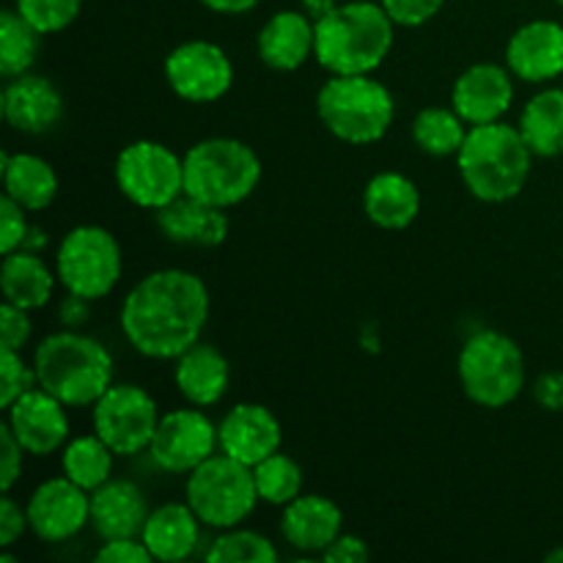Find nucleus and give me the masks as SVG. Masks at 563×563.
<instances>
[{"label": "nucleus", "mask_w": 563, "mask_h": 563, "mask_svg": "<svg viewBox=\"0 0 563 563\" xmlns=\"http://www.w3.org/2000/svg\"><path fill=\"white\" fill-rule=\"evenodd\" d=\"M33 388H38L36 368H27L22 363L20 352L5 350L3 346V357H0V405L9 410L22 394H27Z\"/></svg>", "instance_id": "36"}, {"label": "nucleus", "mask_w": 563, "mask_h": 563, "mask_svg": "<svg viewBox=\"0 0 563 563\" xmlns=\"http://www.w3.org/2000/svg\"><path fill=\"white\" fill-rule=\"evenodd\" d=\"M506 66L526 82H548L563 75V25L533 20L517 27L506 44Z\"/></svg>", "instance_id": "18"}, {"label": "nucleus", "mask_w": 563, "mask_h": 563, "mask_svg": "<svg viewBox=\"0 0 563 563\" xmlns=\"http://www.w3.org/2000/svg\"><path fill=\"white\" fill-rule=\"evenodd\" d=\"M201 3L218 14H245V11L256 9L258 0H201Z\"/></svg>", "instance_id": "46"}, {"label": "nucleus", "mask_w": 563, "mask_h": 563, "mask_svg": "<svg viewBox=\"0 0 563 563\" xmlns=\"http://www.w3.org/2000/svg\"><path fill=\"white\" fill-rule=\"evenodd\" d=\"M176 388L192 407H212L225 396L231 383V368L225 355L209 344H192L176 357Z\"/></svg>", "instance_id": "24"}, {"label": "nucleus", "mask_w": 563, "mask_h": 563, "mask_svg": "<svg viewBox=\"0 0 563 563\" xmlns=\"http://www.w3.org/2000/svg\"><path fill=\"white\" fill-rule=\"evenodd\" d=\"M317 22L302 11H278L258 33V58L278 71H295L313 55Z\"/></svg>", "instance_id": "22"}, {"label": "nucleus", "mask_w": 563, "mask_h": 563, "mask_svg": "<svg viewBox=\"0 0 563 563\" xmlns=\"http://www.w3.org/2000/svg\"><path fill=\"white\" fill-rule=\"evenodd\" d=\"M0 284H3L5 302L25 311H36L53 297L55 278L38 253L14 251L3 258L0 267Z\"/></svg>", "instance_id": "28"}, {"label": "nucleus", "mask_w": 563, "mask_h": 563, "mask_svg": "<svg viewBox=\"0 0 563 563\" xmlns=\"http://www.w3.org/2000/svg\"><path fill=\"white\" fill-rule=\"evenodd\" d=\"M88 302L91 300H86V297H77V295L66 297V300L60 302V322H64L69 330L80 328V324L88 319V313H91Z\"/></svg>", "instance_id": "45"}, {"label": "nucleus", "mask_w": 563, "mask_h": 563, "mask_svg": "<svg viewBox=\"0 0 563 563\" xmlns=\"http://www.w3.org/2000/svg\"><path fill=\"white\" fill-rule=\"evenodd\" d=\"M115 185L143 209H163L185 192V157L157 141H135L115 159Z\"/></svg>", "instance_id": "10"}, {"label": "nucleus", "mask_w": 563, "mask_h": 563, "mask_svg": "<svg viewBox=\"0 0 563 563\" xmlns=\"http://www.w3.org/2000/svg\"><path fill=\"white\" fill-rule=\"evenodd\" d=\"M42 33L25 20L16 9H5L0 14V75L5 80L27 75L38 55Z\"/></svg>", "instance_id": "31"}, {"label": "nucleus", "mask_w": 563, "mask_h": 563, "mask_svg": "<svg viewBox=\"0 0 563 563\" xmlns=\"http://www.w3.org/2000/svg\"><path fill=\"white\" fill-rule=\"evenodd\" d=\"M209 563H275L278 550L267 537L245 528H229L212 542L207 553Z\"/></svg>", "instance_id": "34"}, {"label": "nucleus", "mask_w": 563, "mask_h": 563, "mask_svg": "<svg viewBox=\"0 0 563 563\" xmlns=\"http://www.w3.org/2000/svg\"><path fill=\"white\" fill-rule=\"evenodd\" d=\"M154 555L143 544V539H110L99 548L97 563H148Z\"/></svg>", "instance_id": "40"}, {"label": "nucleus", "mask_w": 563, "mask_h": 563, "mask_svg": "<svg viewBox=\"0 0 563 563\" xmlns=\"http://www.w3.org/2000/svg\"><path fill=\"white\" fill-rule=\"evenodd\" d=\"M157 423V401L141 385H110L93 405V432L119 456L148 451Z\"/></svg>", "instance_id": "11"}, {"label": "nucleus", "mask_w": 563, "mask_h": 563, "mask_svg": "<svg viewBox=\"0 0 563 563\" xmlns=\"http://www.w3.org/2000/svg\"><path fill=\"white\" fill-rule=\"evenodd\" d=\"M0 335H3L5 350L22 352V346L31 339V319H27L25 308L5 302L3 313H0Z\"/></svg>", "instance_id": "39"}, {"label": "nucleus", "mask_w": 563, "mask_h": 563, "mask_svg": "<svg viewBox=\"0 0 563 563\" xmlns=\"http://www.w3.org/2000/svg\"><path fill=\"white\" fill-rule=\"evenodd\" d=\"M280 423L264 405H236L218 427L220 451L247 467H256L280 449Z\"/></svg>", "instance_id": "17"}, {"label": "nucleus", "mask_w": 563, "mask_h": 563, "mask_svg": "<svg viewBox=\"0 0 563 563\" xmlns=\"http://www.w3.org/2000/svg\"><path fill=\"white\" fill-rule=\"evenodd\" d=\"M520 132L537 157L563 154V88L539 91L520 115Z\"/></svg>", "instance_id": "29"}, {"label": "nucleus", "mask_w": 563, "mask_h": 563, "mask_svg": "<svg viewBox=\"0 0 563 563\" xmlns=\"http://www.w3.org/2000/svg\"><path fill=\"white\" fill-rule=\"evenodd\" d=\"M38 388L53 394L66 407L97 405L113 385V357L91 335L60 330L47 335L33 352Z\"/></svg>", "instance_id": "4"}, {"label": "nucleus", "mask_w": 563, "mask_h": 563, "mask_svg": "<svg viewBox=\"0 0 563 563\" xmlns=\"http://www.w3.org/2000/svg\"><path fill=\"white\" fill-rule=\"evenodd\" d=\"M187 504L198 520L218 531L240 526L256 509L258 489L253 467L231 460L225 454L209 456L203 465L187 473Z\"/></svg>", "instance_id": "8"}, {"label": "nucleus", "mask_w": 563, "mask_h": 563, "mask_svg": "<svg viewBox=\"0 0 563 563\" xmlns=\"http://www.w3.org/2000/svg\"><path fill=\"white\" fill-rule=\"evenodd\" d=\"M3 119L11 130L25 135L49 132L64 115V99L58 88L38 75L11 77L3 88Z\"/></svg>", "instance_id": "19"}, {"label": "nucleus", "mask_w": 563, "mask_h": 563, "mask_svg": "<svg viewBox=\"0 0 563 563\" xmlns=\"http://www.w3.org/2000/svg\"><path fill=\"white\" fill-rule=\"evenodd\" d=\"M9 429L25 454L47 456L55 454L69 440V418H66V405L47 394L44 388H33L22 394L14 405L9 407Z\"/></svg>", "instance_id": "15"}, {"label": "nucleus", "mask_w": 563, "mask_h": 563, "mask_svg": "<svg viewBox=\"0 0 563 563\" xmlns=\"http://www.w3.org/2000/svg\"><path fill=\"white\" fill-rule=\"evenodd\" d=\"M317 22V44L313 58L330 75H372L383 66L394 47V25L383 3L333 5Z\"/></svg>", "instance_id": "2"}, {"label": "nucleus", "mask_w": 563, "mask_h": 563, "mask_svg": "<svg viewBox=\"0 0 563 563\" xmlns=\"http://www.w3.org/2000/svg\"><path fill=\"white\" fill-rule=\"evenodd\" d=\"M148 515L152 511L146 506V495L137 484L124 478H110L91 493V526L102 542L141 537Z\"/></svg>", "instance_id": "20"}, {"label": "nucleus", "mask_w": 563, "mask_h": 563, "mask_svg": "<svg viewBox=\"0 0 563 563\" xmlns=\"http://www.w3.org/2000/svg\"><path fill=\"white\" fill-rule=\"evenodd\" d=\"M119 319L132 350L154 361H176L207 328V284L187 269H157L124 297Z\"/></svg>", "instance_id": "1"}, {"label": "nucleus", "mask_w": 563, "mask_h": 563, "mask_svg": "<svg viewBox=\"0 0 563 563\" xmlns=\"http://www.w3.org/2000/svg\"><path fill=\"white\" fill-rule=\"evenodd\" d=\"M262 181V159L236 137H207L185 154V192L229 209L251 198Z\"/></svg>", "instance_id": "5"}, {"label": "nucleus", "mask_w": 563, "mask_h": 563, "mask_svg": "<svg viewBox=\"0 0 563 563\" xmlns=\"http://www.w3.org/2000/svg\"><path fill=\"white\" fill-rule=\"evenodd\" d=\"M368 548L363 539L357 537H339L328 550L322 553V559L328 563H363L368 561Z\"/></svg>", "instance_id": "43"}, {"label": "nucleus", "mask_w": 563, "mask_h": 563, "mask_svg": "<svg viewBox=\"0 0 563 563\" xmlns=\"http://www.w3.org/2000/svg\"><path fill=\"white\" fill-rule=\"evenodd\" d=\"M445 0H383V9L401 27H418L440 14Z\"/></svg>", "instance_id": "38"}, {"label": "nucleus", "mask_w": 563, "mask_h": 563, "mask_svg": "<svg viewBox=\"0 0 563 563\" xmlns=\"http://www.w3.org/2000/svg\"><path fill=\"white\" fill-rule=\"evenodd\" d=\"M198 526L201 520L190 509V504H165L148 515L141 539L154 561L176 563L196 553Z\"/></svg>", "instance_id": "25"}, {"label": "nucleus", "mask_w": 563, "mask_h": 563, "mask_svg": "<svg viewBox=\"0 0 563 563\" xmlns=\"http://www.w3.org/2000/svg\"><path fill=\"white\" fill-rule=\"evenodd\" d=\"M548 563H563V548L553 550V553H548Z\"/></svg>", "instance_id": "49"}, {"label": "nucleus", "mask_w": 563, "mask_h": 563, "mask_svg": "<svg viewBox=\"0 0 563 563\" xmlns=\"http://www.w3.org/2000/svg\"><path fill=\"white\" fill-rule=\"evenodd\" d=\"M165 80L176 97L187 102H214L229 93L234 82V66L223 47L212 42H185L165 58Z\"/></svg>", "instance_id": "13"}, {"label": "nucleus", "mask_w": 563, "mask_h": 563, "mask_svg": "<svg viewBox=\"0 0 563 563\" xmlns=\"http://www.w3.org/2000/svg\"><path fill=\"white\" fill-rule=\"evenodd\" d=\"M531 146L520 126L478 124L467 130L456 163L467 190L487 203H504L520 196L531 176Z\"/></svg>", "instance_id": "3"}, {"label": "nucleus", "mask_w": 563, "mask_h": 563, "mask_svg": "<svg viewBox=\"0 0 563 563\" xmlns=\"http://www.w3.org/2000/svg\"><path fill=\"white\" fill-rule=\"evenodd\" d=\"M363 209H366V218L379 229L401 231L421 212V192L416 181L407 179L405 174L385 170L366 185Z\"/></svg>", "instance_id": "26"}, {"label": "nucleus", "mask_w": 563, "mask_h": 563, "mask_svg": "<svg viewBox=\"0 0 563 563\" xmlns=\"http://www.w3.org/2000/svg\"><path fill=\"white\" fill-rule=\"evenodd\" d=\"M113 451L110 445L99 438L97 432L91 438H75L64 445V456H60V467L69 482L82 487L86 493H93L102 484L110 482L113 473Z\"/></svg>", "instance_id": "30"}, {"label": "nucleus", "mask_w": 563, "mask_h": 563, "mask_svg": "<svg viewBox=\"0 0 563 563\" xmlns=\"http://www.w3.org/2000/svg\"><path fill=\"white\" fill-rule=\"evenodd\" d=\"M0 440H3V467H0V487L3 493H11V487L16 484V478L22 476V454L25 449L20 445V440L14 438V432L9 429V423L0 427Z\"/></svg>", "instance_id": "42"}, {"label": "nucleus", "mask_w": 563, "mask_h": 563, "mask_svg": "<svg viewBox=\"0 0 563 563\" xmlns=\"http://www.w3.org/2000/svg\"><path fill=\"white\" fill-rule=\"evenodd\" d=\"M344 517L330 498L322 495H300L284 506L280 533L300 553H324L341 537Z\"/></svg>", "instance_id": "21"}, {"label": "nucleus", "mask_w": 563, "mask_h": 563, "mask_svg": "<svg viewBox=\"0 0 563 563\" xmlns=\"http://www.w3.org/2000/svg\"><path fill=\"white\" fill-rule=\"evenodd\" d=\"M460 383L467 399L498 410L526 388V357L515 339L498 330H478L460 352Z\"/></svg>", "instance_id": "7"}, {"label": "nucleus", "mask_w": 563, "mask_h": 563, "mask_svg": "<svg viewBox=\"0 0 563 563\" xmlns=\"http://www.w3.org/2000/svg\"><path fill=\"white\" fill-rule=\"evenodd\" d=\"M3 190L25 212H42L58 196V176L47 159L36 154L3 152Z\"/></svg>", "instance_id": "27"}, {"label": "nucleus", "mask_w": 563, "mask_h": 563, "mask_svg": "<svg viewBox=\"0 0 563 563\" xmlns=\"http://www.w3.org/2000/svg\"><path fill=\"white\" fill-rule=\"evenodd\" d=\"M157 225L165 240L179 242V245L218 247L229 236V218L223 209L209 207L187 192L157 209Z\"/></svg>", "instance_id": "23"}, {"label": "nucleus", "mask_w": 563, "mask_h": 563, "mask_svg": "<svg viewBox=\"0 0 563 563\" xmlns=\"http://www.w3.org/2000/svg\"><path fill=\"white\" fill-rule=\"evenodd\" d=\"M306 9L313 20H319L322 14H328L333 9V0H306Z\"/></svg>", "instance_id": "48"}, {"label": "nucleus", "mask_w": 563, "mask_h": 563, "mask_svg": "<svg viewBox=\"0 0 563 563\" xmlns=\"http://www.w3.org/2000/svg\"><path fill=\"white\" fill-rule=\"evenodd\" d=\"M27 528H31L27 511L9 493H3V500H0V548L9 550Z\"/></svg>", "instance_id": "41"}, {"label": "nucleus", "mask_w": 563, "mask_h": 563, "mask_svg": "<svg viewBox=\"0 0 563 563\" xmlns=\"http://www.w3.org/2000/svg\"><path fill=\"white\" fill-rule=\"evenodd\" d=\"M27 522L42 542H66L91 522V498L66 476L38 484L27 498Z\"/></svg>", "instance_id": "14"}, {"label": "nucleus", "mask_w": 563, "mask_h": 563, "mask_svg": "<svg viewBox=\"0 0 563 563\" xmlns=\"http://www.w3.org/2000/svg\"><path fill=\"white\" fill-rule=\"evenodd\" d=\"M559 3H561V5H563V0H559Z\"/></svg>", "instance_id": "50"}, {"label": "nucleus", "mask_w": 563, "mask_h": 563, "mask_svg": "<svg viewBox=\"0 0 563 563\" xmlns=\"http://www.w3.org/2000/svg\"><path fill=\"white\" fill-rule=\"evenodd\" d=\"M27 231H31V225L25 220V209L14 198L3 196V201H0V251H3V256L20 251Z\"/></svg>", "instance_id": "37"}, {"label": "nucleus", "mask_w": 563, "mask_h": 563, "mask_svg": "<svg viewBox=\"0 0 563 563\" xmlns=\"http://www.w3.org/2000/svg\"><path fill=\"white\" fill-rule=\"evenodd\" d=\"M82 0H16V11L36 27L42 36L58 33L77 20Z\"/></svg>", "instance_id": "35"}, {"label": "nucleus", "mask_w": 563, "mask_h": 563, "mask_svg": "<svg viewBox=\"0 0 563 563\" xmlns=\"http://www.w3.org/2000/svg\"><path fill=\"white\" fill-rule=\"evenodd\" d=\"M258 498L269 506H289L302 495V471L295 460L275 451L264 462L253 467Z\"/></svg>", "instance_id": "33"}, {"label": "nucleus", "mask_w": 563, "mask_h": 563, "mask_svg": "<svg viewBox=\"0 0 563 563\" xmlns=\"http://www.w3.org/2000/svg\"><path fill=\"white\" fill-rule=\"evenodd\" d=\"M317 113L339 141L368 146L390 130L396 102L372 75H333L319 88Z\"/></svg>", "instance_id": "6"}, {"label": "nucleus", "mask_w": 563, "mask_h": 563, "mask_svg": "<svg viewBox=\"0 0 563 563\" xmlns=\"http://www.w3.org/2000/svg\"><path fill=\"white\" fill-rule=\"evenodd\" d=\"M515 99L511 71L498 64H476L462 71L451 91V108L465 119V124H493L506 115Z\"/></svg>", "instance_id": "16"}, {"label": "nucleus", "mask_w": 563, "mask_h": 563, "mask_svg": "<svg viewBox=\"0 0 563 563\" xmlns=\"http://www.w3.org/2000/svg\"><path fill=\"white\" fill-rule=\"evenodd\" d=\"M218 449V427L198 407H192L159 416L148 456L165 473H192Z\"/></svg>", "instance_id": "12"}, {"label": "nucleus", "mask_w": 563, "mask_h": 563, "mask_svg": "<svg viewBox=\"0 0 563 563\" xmlns=\"http://www.w3.org/2000/svg\"><path fill=\"white\" fill-rule=\"evenodd\" d=\"M533 396L550 412H563V372H548L533 385Z\"/></svg>", "instance_id": "44"}, {"label": "nucleus", "mask_w": 563, "mask_h": 563, "mask_svg": "<svg viewBox=\"0 0 563 563\" xmlns=\"http://www.w3.org/2000/svg\"><path fill=\"white\" fill-rule=\"evenodd\" d=\"M121 247L102 225H77L64 236L55 256V273L69 295L102 300L121 278Z\"/></svg>", "instance_id": "9"}, {"label": "nucleus", "mask_w": 563, "mask_h": 563, "mask_svg": "<svg viewBox=\"0 0 563 563\" xmlns=\"http://www.w3.org/2000/svg\"><path fill=\"white\" fill-rule=\"evenodd\" d=\"M44 245H47V234H44L42 229H36V225H31V231H27V236H25V242H22L20 251L38 253Z\"/></svg>", "instance_id": "47"}, {"label": "nucleus", "mask_w": 563, "mask_h": 563, "mask_svg": "<svg viewBox=\"0 0 563 563\" xmlns=\"http://www.w3.org/2000/svg\"><path fill=\"white\" fill-rule=\"evenodd\" d=\"M412 137L421 152L432 157H451V154H460L467 137L465 119L454 108H427L412 121Z\"/></svg>", "instance_id": "32"}]
</instances>
